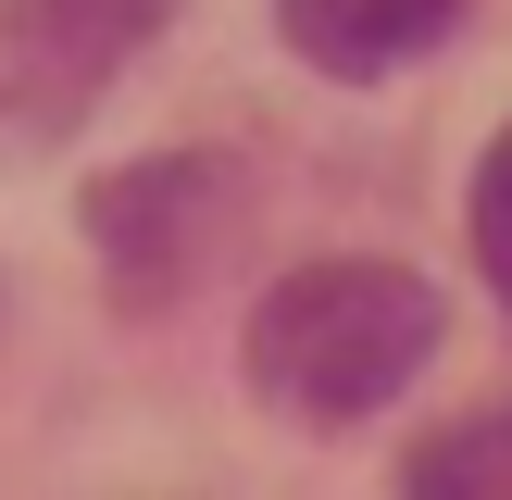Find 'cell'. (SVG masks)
<instances>
[{"mask_svg": "<svg viewBox=\"0 0 512 500\" xmlns=\"http://www.w3.org/2000/svg\"><path fill=\"white\" fill-rule=\"evenodd\" d=\"M400 475H413V488H512V400L475 413V425H450V438H425Z\"/></svg>", "mask_w": 512, "mask_h": 500, "instance_id": "5", "label": "cell"}, {"mask_svg": "<svg viewBox=\"0 0 512 500\" xmlns=\"http://www.w3.org/2000/svg\"><path fill=\"white\" fill-rule=\"evenodd\" d=\"M463 13L475 0H275V25H288V50L313 75H388L413 50H438Z\"/></svg>", "mask_w": 512, "mask_h": 500, "instance_id": "4", "label": "cell"}, {"mask_svg": "<svg viewBox=\"0 0 512 500\" xmlns=\"http://www.w3.org/2000/svg\"><path fill=\"white\" fill-rule=\"evenodd\" d=\"M438 363V288L400 263H300L250 313V388L288 425H363Z\"/></svg>", "mask_w": 512, "mask_h": 500, "instance_id": "1", "label": "cell"}, {"mask_svg": "<svg viewBox=\"0 0 512 500\" xmlns=\"http://www.w3.org/2000/svg\"><path fill=\"white\" fill-rule=\"evenodd\" d=\"M475 263H488V288H500V313H512V125H500L488 163H475Z\"/></svg>", "mask_w": 512, "mask_h": 500, "instance_id": "6", "label": "cell"}, {"mask_svg": "<svg viewBox=\"0 0 512 500\" xmlns=\"http://www.w3.org/2000/svg\"><path fill=\"white\" fill-rule=\"evenodd\" d=\"M175 25V0H0V138L50 150Z\"/></svg>", "mask_w": 512, "mask_h": 500, "instance_id": "2", "label": "cell"}, {"mask_svg": "<svg viewBox=\"0 0 512 500\" xmlns=\"http://www.w3.org/2000/svg\"><path fill=\"white\" fill-rule=\"evenodd\" d=\"M225 200H238V175H225L213 150L100 175V188H88V238H100V263H113V288H125V300H175L200 263H213Z\"/></svg>", "mask_w": 512, "mask_h": 500, "instance_id": "3", "label": "cell"}]
</instances>
